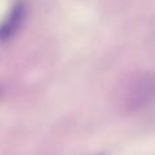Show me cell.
Masks as SVG:
<instances>
[{
    "mask_svg": "<svg viewBox=\"0 0 155 155\" xmlns=\"http://www.w3.org/2000/svg\"><path fill=\"white\" fill-rule=\"evenodd\" d=\"M154 97V82L150 75H142L131 82L125 93L124 106L129 113L146 109Z\"/></svg>",
    "mask_w": 155,
    "mask_h": 155,
    "instance_id": "1",
    "label": "cell"
},
{
    "mask_svg": "<svg viewBox=\"0 0 155 155\" xmlns=\"http://www.w3.org/2000/svg\"><path fill=\"white\" fill-rule=\"evenodd\" d=\"M23 16H25V5L23 3H18V4L14 5L11 12L3 21V23L0 25V41H5L15 34L16 30L21 27Z\"/></svg>",
    "mask_w": 155,
    "mask_h": 155,
    "instance_id": "2",
    "label": "cell"
}]
</instances>
